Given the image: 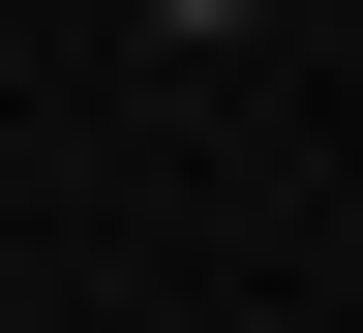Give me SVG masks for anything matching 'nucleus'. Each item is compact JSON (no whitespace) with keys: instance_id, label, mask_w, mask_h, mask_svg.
<instances>
[{"instance_id":"obj_1","label":"nucleus","mask_w":363,"mask_h":333,"mask_svg":"<svg viewBox=\"0 0 363 333\" xmlns=\"http://www.w3.org/2000/svg\"><path fill=\"white\" fill-rule=\"evenodd\" d=\"M152 31H242V0H152Z\"/></svg>"}]
</instances>
